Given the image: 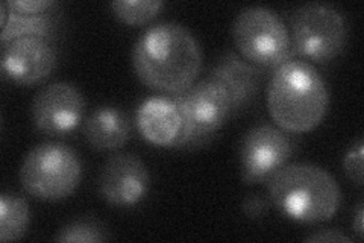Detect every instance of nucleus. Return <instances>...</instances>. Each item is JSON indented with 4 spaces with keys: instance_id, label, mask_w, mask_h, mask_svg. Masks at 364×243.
<instances>
[{
    "instance_id": "obj_10",
    "label": "nucleus",
    "mask_w": 364,
    "mask_h": 243,
    "mask_svg": "<svg viewBox=\"0 0 364 243\" xmlns=\"http://www.w3.org/2000/svg\"><path fill=\"white\" fill-rule=\"evenodd\" d=\"M99 195L112 207H135L151 189V173L144 161L134 154H116L107 160L99 175Z\"/></svg>"
},
{
    "instance_id": "obj_3",
    "label": "nucleus",
    "mask_w": 364,
    "mask_h": 243,
    "mask_svg": "<svg viewBox=\"0 0 364 243\" xmlns=\"http://www.w3.org/2000/svg\"><path fill=\"white\" fill-rule=\"evenodd\" d=\"M267 186L270 202L290 221L304 225L331 221L341 204L336 178L314 165H286L267 181Z\"/></svg>"
},
{
    "instance_id": "obj_4",
    "label": "nucleus",
    "mask_w": 364,
    "mask_h": 243,
    "mask_svg": "<svg viewBox=\"0 0 364 243\" xmlns=\"http://www.w3.org/2000/svg\"><path fill=\"white\" fill-rule=\"evenodd\" d=\"M82 180V163L75 150L60 142L33 146L20 167L21 187L41 201H63Z\"/></svg>"
},
{
    "instance_id": "obj_9",
    "label": "nucleus",
    "mask_w": 364,
    "mask_h": 243,
    "mask_svg": "<svg viewBox=\"0 0 364 243\" xmlns=\"http://www.w3.org/2000/svg\"><path fill=\"white\" fill-rule=\"evenodd\" d=\"M87 102L72 83H52L33 96L31 119L41 134L60 137L75 131L84 120Z\"/></svg>"
},
{
    "instance_id": "obj_18",
    "label": "nucleus",
    "mask_w": 364,
    "mask_h": 243,
    "mask_svg": "<svg viewBox=\"0 0 364 243\" xmlns=\"http://www.w3.org/2000/svg\"><path fill=\"white\" fill-rule=\"evenodd\" d=\"M53 240L56 242H107L108 229L91 217H79L58 229Z\"/></svg>"
},
{
    "instance_id": "obj_8",
    "label": "nucleus",
    "mask_w": 364,
    "mask_h": 243,
    "mask_svg": "<svg viewBox=\"0 0 364 243\" xmlns=\"http://www.w3.org/2000/svg\"><path fill=\"white\" fill-rule=\"evenodd\" d=\"M294 145L286 131L273 125H257L242 138L238 148L240 177L247 186L263 184L289 163Z\"/></svg>"
},
{
    "instance_id": "obj_12",
    "label": "nucleus",
    "mask_w": 364,
    "mask_h": 243,
    "mask_svg": "<svg viewBox=\"0 0 364 243\" xmlns=\"http://www.w3.org/2000/svg\"><path fill=\"white\" fill-rule=\"evenodd\" d=\"M207 78L225 91L231 102L232 113L237 114L257 100L263 84V68L250 64L231 51L220 56Z\"/></svg>"
},
{
    "instance_id": "obj_22",
    "label": "nucleus",
    "mask_w": 364,
    "mask_h": 243,
    "mask_svg": "<svg viewBox=\"0 0 364 243\" xmlns=\"http://www.w3.org/2000/svg\"><path fill=\"white\" fill-rule=\"evenodd\" d=\"M305 242H334V243H350L352 239L337 229H323L305 239Z\"/></svg>"
},
{
    "instance_id": "obj_7",
    "label": "nucleus",
    "mask_w": 364,
    "mask_h": 243,
    "mask_svg": "<svg viewBox=\"0 0 364 243\" xmlns=\"http://www.w3.org/2000/svg\"><path fill=\"white\" fill-rule=\"evenodd\" d=\"M172 99L182 119V131L173 149H198L210 143L234 115L225 91L208 78L196 81Z\"/></svg>"
},
{
    "instance_id": "obj_1",
    "label": "nucleus",
    "mask_w": 364,
    "mask_h": 243,
    "mask_svg": "<svg viewBox=\"0 0 364 243\" xmlns=\"http://www.w3.org/2000/svg\"><path fill=\"white\" fill-rule=\"evenodd\" d=\"M132 68L146 87L175 96L196 83L202 68V48L181 23H156L136 40Z\"/></svg>"
},
{
    "instance_id": "obj_6",
    "label": "nucleus",
    "mask_w": 364,
    "mask_h": 243,
    "mask_svg": "<svg viewBox=\"0 0 364 243\" xmlns=\"http://www.w3.org/2000/svg\"><path fill=\"white\" fill-rule=\"evenodd\" d=\"M290 29L293 53L316 64L336 60L348 43L346 17L328 4H305L296 8L290 16Z\"/></svg>"
},
{
    "instance_id": "obj_20",
    "label": "nucleus",
    "mask_w": 364,
    "mask_h": 243,
    "mask_svg": "<svg viewBox=\"0 0 364 243\" xmlns=\"http://www.w3.org/2000/svg\"><path fill=\"white\" fill-rule=\"evenodd\" d=\"M9 13L20 16H37L49 13L58 4L53 0H6L4 2Z\"/></svg>"
},
{
    "instance_id": "obj_13",
    "label": "nucleus",
    "mask_w": 364,
    "mask_h": 243,
    "mask_svg": "<svg viewBox=\"0 0 364 243\" xmlns=\"http://www.w3.org/2000/svg\"><path fill=\"white\" fill-rule=\"evenodd\" d=\"M136 130L146 142L159 148H175L182 119L173 99L155 96L141 102L135 114Z\"/></svg>"
},
{
    "instance_id": "obj_17",
    "label": "nucleus",
    "mask_w": 364,
    "mask_h": 243,
    "mask_svg": "<svg viewBox=\"0 0 364 243\" xmlns=\"http://www.w3.org/2000/svg\"><path fill=\"white\" fill-rule=\"evenodd\" d=\"M161 0H116L109 8L112 14L128 26H141L152 21L164 8Z\"/></svg>"
},
{
    "instance_id": "obj_15",
    "label": "nucleus",
    "mask_w": 364,
    "mask_h": 243,
    "mask_svg": "<svg viewBox=\"0 0 364 243\" xmlns=\"http://www.w3.org/2000/svg\"><path fill=\"white\" fill-rule=\"evenodd\" d=\"M60 26L61 20L53 11L37 16H20L9 13L2 4V36H0L2 46L25 37L52 41L58 36Z\"/></svg>"
},
{
    "instance_id": "obj_2",
    "label": "nucleus",
    "mask_w": 364,
    "mask_h": 243,
    "mask_svg": "<svg viewBox=\"0 0 364 243\" xmlns=\"http://www.w3.org/2000/svg\"><path fill=\"white\" fill-rule=\"evenodd\" d=\"M328 108V86L313 64L290 60L275 68L267 86V110L278 128L293 134L313 131Z\"/></svg>"
},
{
    "instance_id": "obj_14",
    "label": "nucleus",
    "mask_w": 364,
    "mask_h": 243,
    "mask_svg": "<svg viewBox=\"0 0 364 243\" xmlns=\"http://www.w3.org/2000/svg\"><path fill=\"white\" fill-rule=\"evenodd\" d=\"M82 131L91 149L107 152L129 142L132 125L124 111L116 107H100L87 115Z\"/></svg>"
},
{
    "instance_id": "obj_16",
    "label": "nucleus",
    "mask_w": 364,
    "mask_h": 243,
    "mask_svg": "<svg viewBox=\"0 0 364 243\" xmlns=\"http://www.w3.org/2000/svg\"><path fill=\"white\" fill-rule=\"evenodd\" d=\"M31 225V210L25 198L14 193L0 196V242L25 237Z\"/></svg>"
},
{
    "instance_id": "obj_21",
    "label": "nucleus",
    "mask_w": 364,
    "mask_h": 243,
    "mask_svg": "<svg viewBox=\"0 0 364 243\" xmlns=\"http://www.w3.org/2000/svg\"><path fill=\"white\" fill-rule=\"evenodd\" d=\"M242 212L250 221H258L269 212V201L258 193H249L242 202Z\"/></svg>"
},
{
    "instance_id": "obj_23",
    "label": "nucleus",
    "mask_w": 364,
    "mask_h": 243,
    "mask_svg": "<svg viewBox=\"0 0 364 243\" xmlns=\"http://www.w3.org/2000/svg\"><path fill=\"white\" fill-rule=\"evenodd\" d=\"M363 221H364V207H363V202H358L357 210H355V216H354V224H352V227H354V231L357 233L360 240L364 239Z\"/></svg>"
},
{
    "instance_id": "obj_5",
    "label": "nucleus",
    "mask_w": 364,
    "mask_h": 243,
    "mask_svg": "<svg viewBox=\"0 0 364 243\" xmlns=\"http://www.w3.org/2000/svg\"><path fill=\"white\" fill-rule=\"evenodd\" d=\"M232 40L238 55L259 68H273L293 60L290 31L266 6H246L232 21Z\"/></svg>"
},
{
    "instance_id": "obj_19",
    "label": "nucleus",
    "mask_w": 364,
    "mask_h": 243,
    "mask_svg": "<svg viewBox=\"0 0 364 243\" xmlns=\"http://www.w3.org/2000/svg\"><path fill=\"white\" fill-rule=\"evenodd\" d=\"M363 138H358V140L349 148L343 158V170L346 173V177L354 184H357V186H363Z\"/></svg>"
},
{
    "instance_id": "obj_11",
    "label": "nucleus",
    "mask_w": 364,
    "mask_h": 243,
    "mask_svg": "<svg viewBox=\"0 0 364 243\" xmlns=\"http://www.w3.org/2000/svg\"><path fill=\"white\" fill-rule=\"evenodd\" d=\"M2 48L5 78L23 87H32L50 78L58 64V53L48 40L25 37Z\"/></svg>"
}]
</instances>
